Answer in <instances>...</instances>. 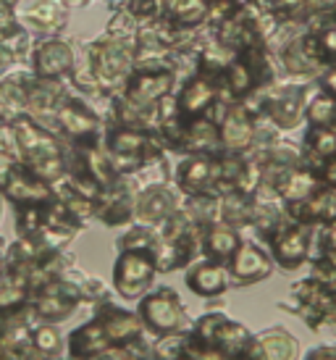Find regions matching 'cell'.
<instances>
[{"label": "cell", "instance_id": "6da1fadb", "mask_svg": "<svg viewBox=\"0 0 336 360\" xmlns=\"http://www.w3.org/2000/svg\"><path fill=\"white\" fill-rule=\"evenodd\" d=\"M134 40H119L110 34L84 45V58L79 63L89 71L103 98H113L127 87L134 71Z\"/></svg>", "mask_w": 336, "mask_h": 360}, {"label": "cell", "instance_id": "7a4b0ae2", "mask_svg": "<svg viewBox=\"0 0 336 360\" xmlns=\"http://www.w3.org/2000/svg\"><path fill=\"white\" fill-rule=\"evenodd\" d=\"M103 145L119 176H134L153 163H160V158L166 155V148L155 131L131 127H108Z\"/></svg>", "mask_w": 336, "mask_h": 360}, {"label": "cell", "instance_id": "3957f363", "mask_svg": "<svg viewBox=\"0 0 336 360\" xmlns=\"http://www.w3.org/2000/svg\"><path fill=\"white\" fill-rule=\"evenodd\" d=\"M137 316L153 340L181 337L192 331V321L174 287H155L137 302Z\"/></svg>", "mask_w": 336, "mask_h": 360}, {"label": "cell", "instance_id": "277c9868", "mask_svg": "<svg viewBox=\"0 0 336 360\" xmlns=\"http://www.w3.org/2000/svg\"><path fill=\"white\" fill-rule=\"evenodd\" d=\"M108 121L103 119V113L92 108V103L84 101L74 90L66 92V98L60 101L53 116V134H58L69 145H92L105 137Z\"/></svg>", "mask_w": 336, "mask_h": 360}, {"label": "cell", "instance_id": "5b68a950", "mask_svg": "<svg viewBox=\"0 0 336 360\" xmlns=\"http://www.w3.org/2000/svg\"><path fill=\"white\" fill-rule=\"evenodd\" d=\"M155 258L145 252H119L113 263V290L124 300H142L155 290Z\"/></svg>", "mask_w": 336, "mask_h": 360}, {"label": "cell", "instance_id": "8992f818", "mask_svg": "<svg viewBox=\"0 0 336 360\" xmlns=\"http://www.w3.org/2000/svg\"><path fill=\"white\" fill-rule=\"evenodd\" d=\"M184 205V195L176 184L168 181H148L139 187L137 208H134V224H145L158 229L168 219H174Z\"/></svg>", "mask_w": 336, "mask_h": 360}, {"label": "cell", "instance_id": "52a82bcc", "mask_svg": "<svg viewBox=\"0 0 336 360\" xmlns=\"http://www.w3.org/2000/svg\"><path fill=\"white\" fill-rule=\"evenodd\" d=\"M137 174L134 176H116L108 187H103L95 200V219L105 226H127L134 224V208H137Z\"/></svg>", "mask_w": 336, "mask_h": 360}, {"label": "cell", "instance_id": "ba28073f", "mask_svg": "<svg viewBox=\"0 0 336 360\" xmlns=\"http://www.w3.org/2000/svg\"><path fill=\"white\" fill-rule=\"evenodd\" d=\"M13 11H16L21 30L30 32L32 37H40V40L58 37L60 30L69 21V3L66 0H21Z\"/></svg>", "mask_w": 336, "mask_h": 360}, {"label": "cell", "instance_id": "9c48e42d", "mask_svg": "<svg viewBox=\"0 0 336 360\" xmlns=\"http://www.w3.org/2000/svg\"><path fill=\"white\" fill-rule=\"evenodd\" d=\"M218 98H221V77L195 71L192 77L181 82V87L176 90L179 116L184 121L210 116V110L218 105Z\"/></svg>", "mask_w": 336, "mask_h": 360}, {"label": "cell", "instance_id": "30bf717a", "mask_svg": "<svg viewBox=\"0 0 336 360\" xmlns=\"http://www.w3.org/2000/svg\"><path fill=\"white\" fill-rule=\"evenodd\" d=\"M32 74L37 79H53L63 82L74 74L77 66V53L66 40L50 37V40H37L32 48Z\"/></svg>", "mask_w": 336, "mask_h": 360}, {"label": "cell", "instance_id": "8fae6325", "mask_svg": "<svg viewBox=\"0 0 336 360\" xmlns=\"http://www.w3.org/2000/svg\"><path fill=\"white\" fill-rule=\"evenodd\" d=\"M95 308H98L95 310V319L103 323L105 337L110 340V347H113V350H116V347H124L129 342L148 337V329H145L142 319L137 316V310H129L113 300L100 302Z\"/></svg>", "mask_w": 336, "mask_h": 360}, {"label": "cell", "instance_id": "7c38bea8", "mask_svg": "<svg viewBox=\"0 0 336 360\" xmlns=\"http://www.w3.org/2000/svg\"><path fill=\"white\" fill-rule=\"evenodd\" d=\"M174 181L181 195H218V155H187L176 166Z\"/></svg>", "mask_w": 336, "mask_h": 360}, {"label": "cell", "instance_id": "4fadbf2b", "mask_svg": "<svg viewBox=\"0 0 336 360\" xmlns=\"http://www.w3.org/2000/svg\"><path fill=\"white\" fill-rule=\"evenodd\" d=\"M3 198L11 200L16 208L21 205H45L50 202L56 195H53V187L45 184L42 179H37L32 171H27L21 163H16V169L11 171L8 181L3 184Z\"/></svg>", "mask_w": 336, "mask_h": 360}, {"label": "cell", "instance_id": "5bb4252c", "mask_svg": "<svg viewBox=\"0 0 336 360\" xmlns=\"http://www.w3.org/2000/svg\"><path fill=\"white\" fill-rule=\"evenodd\" d=\"M113 350L110 347V340L105 337V329L95 316L82 323L66 337V352H69V360H95L100 358L103 352Z\"/></svg>", "mask_w": 336, "mask_h": 360}, {"label": "cell", "instance_id": "9a60e30c", "mask_svg": "<svg viewBox=\"0 0 336 360\" xmlns=\"http://www.w3.org/2000/svg\"><path fill=\"white\" fill-rule=\"evenodd\" d=\"M184 281L187 287L198 297H218L228 290V271L224 263H216V260H195L192 266H187V274H184Z\"/></svg>", "mask_w": 336, "mask_h": 360}, {"label": "cell", "instance_id": "2e32d148", "mask_svg": "<svg viewBox=\"0 0 336 360\" xmlns=\"http://www.w3.org/2000/svg\"><path fill=\"white\" fill-rule=\"evenodd\" d=\"M218 137H221V148L228 153L245 150L252 137H255V127L250 113L242 105H231L221 113L218 119Z\"/></svg>", "mask_w": 336, "mask_h": 360}, {"label": "cell", "instance_id": "e0dca14e", "mask_svg": "<svg viewBox=\"0 0 336 360\" xmlns=\"http://www.w3.org/2000/svg\"><path fill=\"white\" fill-rule=\"evenodd\" d=\"M30 74L32 69H11L0 79V121L16 124L27 116V79H30Z\"/></svg>", "mask_w": 336, "mask_h": 360}, {"label": "cell", "instance_id": "ac0fdd59", "mask_svg": "<svg viewBox=\"0 0 336 360\" xmlns=\"http://www.w3.org/2000/svg\"><path fill=\"white\" fill-rule=\"evenodd\" d=\"M32 281L24 271H8L0 276V319H8L13 313L30 308Z\"/></svg>", "mask_w": 336, "mask_h": 360}, {"label": "cell", "instance_id": "d6986e66", "mask_svg": "<svg viewBox=\"0 0 336 360\" xmlns=\"http://www.w3.org/2000/svg\"><path fill=\"white\" fill-rule=\"evenodd\" d=\"M228 279L237 281H260L263 276H268L271 263L263 255L260 248L255 245H239L237 252L228 260Z\"/></svg>", "mask_w": 336, "mask_h": 360}, {"label": "cell", "instance_id": "ffe728a7", "mask_svg": "<svg viewBox=\"0 0 336 360\" xmlns=\"http://www.w3.org/2000/svg\"><path fill=\"white\" fill-rule=\"evenodd\" d=\"M242 245L237 237V229H231L226 224H210L202 229V255L216 263H226L231 260V255L237 252V248Z\"/></svg>", "mask_w": 336, "mask_h": 360}, {"label": "cell", "instance_id": "44dd1931", "mask_svg": "<svg viewBox=\"0 0 336 360\" xmlns=\"http://www.w3.org/2000/svg\"><path fill=\"white\" fill-rule=\"evenodd\" d=\"M210 0H163V16L179 30H198L208 19Z\"/></svg>", "mask_w": 336, "mask_h": 360}, {"label": "cell", "instance_id": "7402d4cb", "mask_svg": "<svg viewBox=\"0 0 336 360\" xmlns=\"http://www.w3.org/2000/svg\"><path fill=\"white\" fill-rule=\"evenodd\" d=\"M30 342L34 352L45 360H60L63 358V350H66V340L63 334L58 331L56 323H40L34 321L30 331Z\"/></svg>", "mask_w": 336, "mask_h": 360}, {"label": "cell", "instance_id": "603a6c76", "mask_svg": "<svg viewBox=\"0 0 336 360\" xmlns=\"http://www.w3.org/2000/svg\"><path fill=\"white\" fill-rule=\"evenodd\" d=\"M158 242H160L158 229L145 226V224H131V226L119 237V252H145V255H155Z\"/></svg>", "mask_w": 336, "mask_h": 360}, {"label": "cell", "instance_id": "cb8c5ba5", "mask_svg": "<svg viewBox=\"0 0 336 360\" xmlns=\"http://www.w3.org/2000/svg\"><path fill=\"white\" fill-rule=\"evenodd\" d=\"M45 205H21V208H16V231H19V240L34 242L40 237L42 229H45Z\"/></svg>", "mask_w": 336, "mask_h": 360}, {"label": "cell", "instance_id": "d4e9b609", "mask_svg": "<svg viewBox=\"0 0 336 360\" xmlns=\"http://www.w3.org/2000/svg\"><path fill=\"white\" fill-rule=\"evenodd\" d=\"M302 250H305V240H302L299 231H284V234H278L276 258L281 260V263H287V266L297 263L299 255H302Z\"/></svg>", "mask_w": 336, "mask_h": 360}, {"label": "cell", "instance_id": "484cf974", "mask_svg": "<svg viewBox=\"0 0 336 360\" xmlns=\"http://www.w3.org/2000/svg\"><path fill=\"white\" fill-rule=\"evenodd\" d=\"M0 153H6L19 163V142H16V129L8 121H0Z\"/></svg>", "mask_w": 336, "mask_h": 360}, {"label": "cell", "instance_id": "4316f807", "mask_svg": "<svg viewBox=\"0 0 336 360\" xmlns=\"http://www.w3.org/2000/svg\"><path fill=\"white\" fill-rule=\"evenodd\" d=\"M21 30L19 19H16V11L6 6V3H0V40L3 37H11V34H16Z\"/></svg>", "mask_w": 336, "mask_h": 360}, {"label": "cell", "instance_id": "83f0119b", "mask_svg": "<svg viewBox=\"0 0 336 360\" xmlns=\"http://www.w3.org/2000/svg\"><path fill=\"white\" fill-rule=\"evenodd\" d=\"M13 169H16V160L11 158V155H6V153H0V190H3V184L8 181Z\"/></svg>", "mask_w": 336, "mask_h": 360}, {"label": "cell", "instance_id": "f1b7e54d", "mask_svg": "<svg viewBox=\"0 0 336 360\" xmlns=\"http://www.w3.org/2000/svg\"><path fill=\"white\" fill-rule=\"evenodd\" d=\"M13 66H16V63H13V58H11V53L6 51V45L0 42V79H3Z\"/></svg>", "mask_w": 336, "mask_h": 360}, {"label": "cell", "instance_id": "f546056e", "mask_svg": "<svg viewBox=\"0 0 336 360\" xmlns=\"http://www.w3.org/2000/svg\"><path fill=\"white\" fill-rule=\"evenodd\" d=\"M95 360H127V358H124L119 350H108V352H103V355H100V358H95Z\"/></svg>", "mask_w": 336, "mask_h": 360}, {"label": "cell", "instance_id": "4dcf8cb0", "mask_svg": "<svg viewBox=\"0 0 336 360\" xmlns=\"http://www.w3.org/2000/svg\"><path fill=\"white\" fill-rule=\"evenodd\" d=\"M268 6H276V8H289V6H295L297 0H266Z\"/></svg>", "mask_w": 336, "mask_h": 360}, {"label": "cell", "instance_id": "1f68e13d", "mask_svg": "<svg viewBox=\"0 0 336 360\" xmlns=\"http://www.w3.org/2000/svg\"><path fill=\"white\" fill-rule=\"evenodd\" d=\"M6 274V255H3V250H0V276Z\"/></svg>", "mask_w": 336, "mask_h": 360}, {"label": "cell", "instance_id": "d6a6232c", "mask_svg": "<svg viewBox=\"0 0 336 360\" xmlns=\"http://www.w3.org/2000/svg\"><path fill=\"white\" fill-rule=\"evenodd\" d=\"M3 210H6V198H3V192H0V221H3Z\"/></svg>", "mask_w": 336, "mask_h": 360}, {"label": "cell", "instance_id": "836d02e7", "mask_svg": "<svg viewBox=\"0 0 336 360\" xmlns=\"http://www.w3.org/2000/svg\"><path fill=\"white\" fill-rule=\"evenodd\" d=\"M0 3H6V6H11V8H16L21 0H0Z\"/></svg>", "mask_w": 336, "mask_h": 360}, {"label": "cell", "instance_id": "e575fe53", "mask_svg": "<svg viewBox=\"0 0 336 360\" xmlns=\"http://www.w3.org/2000/svg\"><path fill=\"white\" fill-rule=\"evenodd\" d=\"M210 3H234V0H210Z\"/></svg>", "mask_w": 336, "mask_h": 360}, {"label": "cell", "instance_id": "d590c367", "mask_svg": "<svg viewBox=\"0 0 336 360\" xmlns=\"http://www.w3.org/2000/svg\"><path fill=\"white\" fill-rule=\"evenodd\" d=\"M110 3H127V0H110Z\"/></svg>", "mask_w": 336, "mask_h": 360}, {"label": "cell", "instance_id": "8d00e7d4", "mask_svg": "<svg viewBox=\"0 0 336 360\" xmlns=\"http://www.w3.org/2000/svg\"><path fill=\"white\" fill-rule=\"evenodd\" d=\"M66 3H82V0H66Z\"/></svg>", "mask_w": 336, "mask_h": 360}, {"label": "cell", "instance_id": "74e56055", "mask_svg": "<svg viewBox=\"0 0 336 360\" xmlns=\"http://www.w3.org/2000/svg\"><path fill=\"white\" fill-rule=\"evenodd\" d=\"M60 360H69V358H60Z\"/></svg>", "mask_w": 336, "mask_h": 360}]
</instances>
